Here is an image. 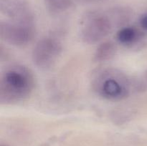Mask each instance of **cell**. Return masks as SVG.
Returning a JSON list of instances; mask_svg holds the SVG:
<instances>
[{"label": "cell", "mask_w": 147, "mask_h": 146, "mask_svg": "<svg viewBox=\"0 0 147 146\" xmlns=\"http://www.w3.org/2000/svg\"><path fill=\"white\" fill-rule=\"evenodd\" d=\"M63 46L58 40L53 37H45L36 43L32 54V61L40 69L53 67L60 57Z\"/></svg>", "instance_id": "5"}, {"label": "cell", "mask_w": 147, "mask_h": 146, "mask_svg": "<svg viewBox=\"0 0 147 146\" xmlns=\"http://www.w3.org/2000/svg\"><path fill=\"white\" fill-rule=\"evenodd\" d=\"M46 6L53 12H62L68 9L73 4V0H44Z\"/></svg>", "instance_id": "9"}, {"label": "cell", "mask_w": 147, "mask_h": 146, "mask_svg": "<svg viewBox=\"0 0 147 146\" xmlns=\"http://www.w3.org/2000/svg\"><path fill=\"white\" fill-rule=\"evenodd\" d=\"M116 53V47L111 41L101 43L96 49L94 54V60L96 62H106L111 60Z\"/></svg>", "instance_id": "7"}, {"label": "cell", "mask_w": 147, "mask_h": 146, "mask_svg": "<svg viewBox=\"0 0 147 146\" xmlns=\"http://www.w3.org/2000/svg\"><path fill=\"white\" fill-rule=\"evenodd\" d=\"M140 25L144 29L147 30V14H144L140 18Z\"/></svg>", "instance_id": "10"}, {"label": "cell", "mask_w": 147, "mask_h": 146, "mask_svg": "<svg viewBox=\"0 0 147 146\" xmlns=\"http://www.w3.org/2000/svg\"><path fill=\"white\" fill-rule=\"evenodd\" d=\"M0 9L9 20L34 21L30 7L23 0H0Z\"/></svg>", "instance_id": "6"}, {"label": "cell", "mask_w": 147, "mask_h": 146, "mask_svg": "<svg viewBox=\"0 0 147 146\" xmlns=\"http://www.w3.org/2000/svg\"><path fill=\"white\" fill-rule=\"evenodd\" d=\"M118 41L122 44H131L139 38V33L136 29L126 27L120 29L116 34Z\"/></svg>", "instance_id": "8"}, {"label": "cell", "mask_w": 147, "mask_h": 146, "mask_svg": "<svg viewBox=\"0 0 147 146\" xmlns=\"http://www.w3.org/2000/svg\"><path fill=\"white\" fill-rule=\"evenodd\" d=\"M34 79L30 69L22 65L6 68L0 77V102L12 104L27 100L33 91Z\"/></svg>", "instance_id": "1"}, {"label": "cell", "mask_w": 147, "mask_h": 146, "mask_svg": "<svg viewBox=\"0 0 147 146\" xmlns=\"http://www.w3.org/2000/svg\"><path fill=\"white\" fill-rule=\"evenodd\" d=\"M144 77H145V79H146V80L147 81V70H146V72H145V74H144Z\"/></svg>", "instance_id": "11"}, {"label": "cell", "mask_w": 147, "mask_h": 146, "mask_svg": "<svg viewBox=\"0 0 147 146\" xmlns=\"http://www.w3.org/2000/svg\"><path fill=\"white\" fill-rule=\"evenodd\" d=\"M92 86L104 99L118 101L126 98L131 92V82L126 74L114 68L100 70L94 74Z\"/></svg>", "instance_id": "2"}, {"label": "cell", "mask_w": 147, "mask_h": 146, "mask_svg": "<svg viewBox=\"0 0 147 146\" xmlns=\"http://www.w3.org/2000/svg\"><path fill=\"white\" fill-rule=\"evenodd\" d=\"M35 35L33 21L7 20L0 22V37L8 44L24 46L30 43Z\"/></svg>", "instance_id": "4"}, {"label": "cell", "mask_w": 147, "mask_h": 146, "mask_svg": "<svg viewBox=\"0 0 147 146\" xmlns=\"http://www.w3.org/2000/svg\"><path fill=\"white\" fill-rule=\"evenodd\" d=\"M0 146H8V145H4V144H1V145Z\"/></svg>", "instance_id": "12"}, {"label": "cell", "mask_w": 147, "mask_h": 146, "mask_svg": "<svg viewBox=\"0 0 147 146\" xmlns=\"http://www.w3.org/2000/svg\"><path fill=\"white\" fill-rule=\"evenodd\" d=\"M113 21L107 14L90 11L83 16L80 22V37L87 44H95L107 37L113 29Z\"/></svg>", "instance_id": "3"}]
</instances>
